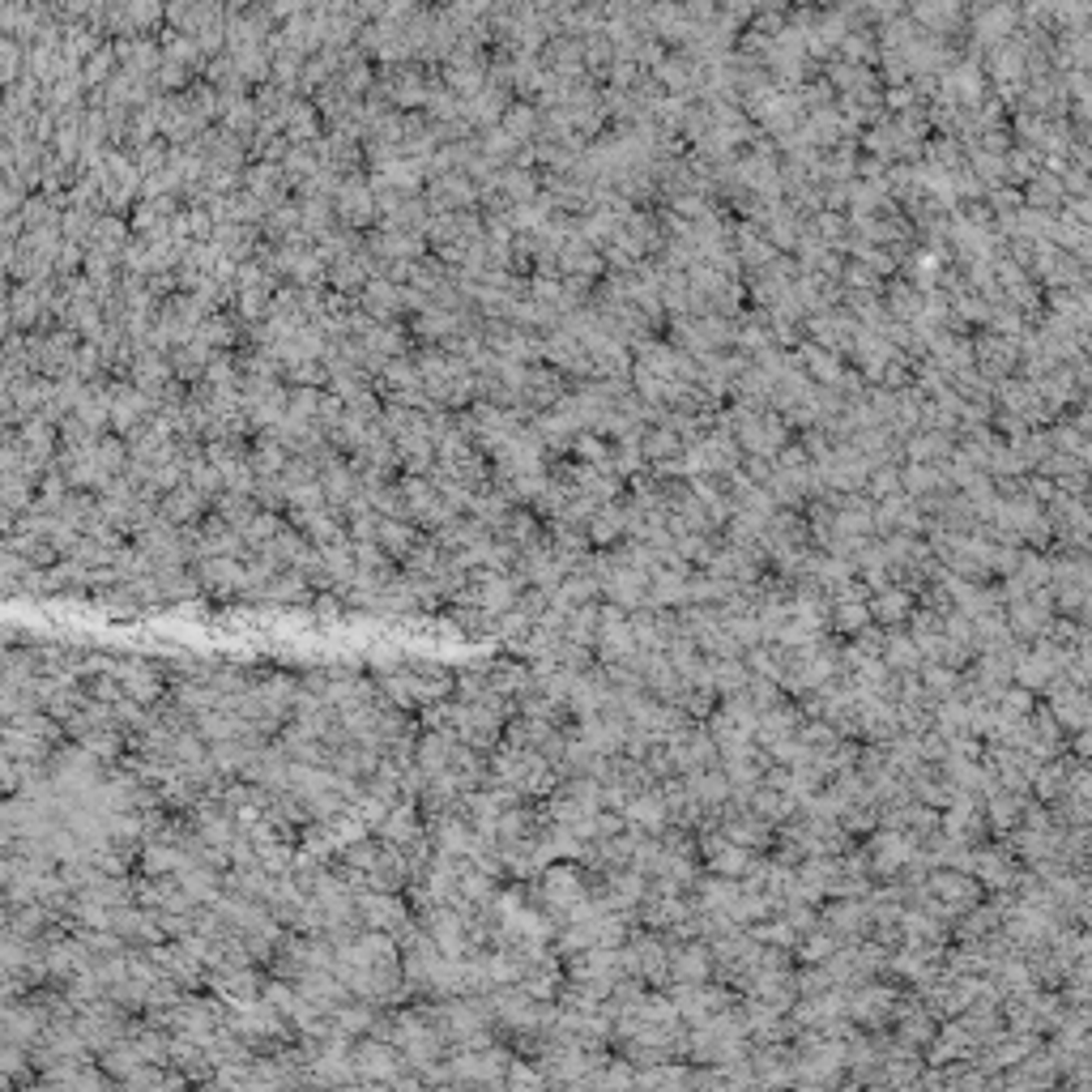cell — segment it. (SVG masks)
Listing matches in <instances>:
<instances>
[{
    "mask_svg": "<svg viewBox=\"0 0 1092 1092\" xmlns=\"http://www.w3.org/2000/svg\"><path fill=\"white\" fill-rule=\"evenodd\" d=\"M640 453H645L649 470H653V466H666V461L683 457V440L670 427H645V436H640Z\"/></svg>",
    "mask_w": 1092,
    "mask_h": 1092,
    "instance_id": "obj_1",
    "label": "cell"
},
{
    "mask_svg": "<svg viewBox=\"0 0 1092 1092\" xmlns=\"http://www.w3.org/2000/svg\"><path fill=\"white\" fill-rule=\"evenodd\" d=\"M504 128L513 141H534L538 128H543V111L526 108V103H513V111H504Z\"/></svg>",
    "mask_w": 1092,
    "mask_h": 1092,
    "instance_id": "obj_2",
    "label": "cell"
}]
</instances>
